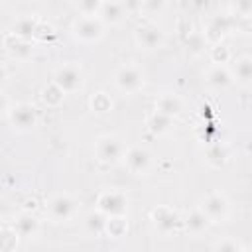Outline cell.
Instances as JSON below:
<instances>
[{
	"label": "cell",
	"instance_id": "cell-1",
	"mask_svg": "<svg viewBox=\"0 0 252 252\" xmlns=\"http://www.w3.org/2000/svg\"><path fill=\"white\" fill-rule=\"evenodd\" d=\"M71 33L81 43H94L104 35V24L98 16H77L71 24Z\"/></svg>",
	"mask_w": 252,
	"mask_h": 252
},
{
	"label": "cell",
	"instance_id": "cell-2",
	"mask_svg": "<svg viewBox=\"0 0 252 252\" xmlns=\"http://www.w3.org/2000/svg\"><path fill=\"white\" fill-rule=\"evenodd\" d=\"M126 144L118 134H102L94 142V156L102 163H116L126 154Z\"/></svg>",
	"mask_w": 252,
	"mask_h": 252
},
{
	"label": "cell",
	"instance_id": "cell-3",
	"mask_svg": "<svg viewBox=\"0 0 252 252\" xmlns=\"http://www.w3.org/2000/svg\"><path fill=\"white\" fill-rule=\"evenodd\" d=\"M51 81H53L65 94H69V93L79 91V89L85 85V73H83V67H81L79 63L69 61V63H63L61 67L55 69Z\"/></svg>",
	"mask_w": 252,
	"mask_h": 252
},
{
	"label": "cell",
	"instance_id": "cell-4",
	"mask_svg": "<svg viewBox=\"0 0 252 252\" xmlns=\"http://www.w3.org/2000/svg\"><path fill=\"white\" fill-rule=\"evenodd\" d=\"M199 209L205 213V217L211 220V224L213 222H224L228 219V215H230V203H228L226 195L220 193V191L207 193L201 199Z\"/></svg>",
	"mask_w": 252,
	"mask_h": 252
},
{
	"label": "cell",
	"instance_id": "cell-5",
	"mask_svg": "<svg viewBox=\"0 0 252 252\" xmlns=\"http://www.w3.org/2000/svg\"><path fill=\"white\" fill-rule=\"evenodd\" d=\"M114 85L124 94H134L144 87V71L136 63H126L116 69Z\"/></svg>",
	"mask_w": 252,
	"mask_h": 252
},
{
	"label": "cell",
	"instance_id": "cell-6",
	"mask_svg": "<svg viewBox=\"0 0 252 252\" xmlns=\"http://www.w3.org/2000/svg\"><path fill=\"white\" fill-rule=\"evenodd\" d=\"M8 120H10L12 128L18 130V132H32L37 126L39 116H37V110H35L33 104H30V102H18V104L10 106Z\"/></svg>",
	"mask_w": 252,
	"mask_h": 252
},
{
	"label": "cell",
	"instance_id": "cell-7",
	"mask_svg": "<svg viewBox=\"0 0 252 252\" xmlns=\"http://www.w3.org/2000/svg\"><path fill=\"white\" fill-rule=\"evenodd\" d=\"M77 213V201L67 193H57L47 201V217L53 222H67Z\"/></svg>",
	"mask_w": 252,
	"mask_h": 252
},
{
	"label": "cell",
	"instance_id": "cell-8",
	"mask_svg": "<svg viewBox=\"0 0 252 252\" xmlns=\"http://www.w3.org/2000/svg\"><path fill=\"white\" fill-rule=\"evenodd\" d=\"M96 211L104 217H126L128 197L122 191H102L96 197Z\"/></svg>",
	"mask_w": 252,
	"mask_h": 252
},
{
	"label": "cell",
	"instance_id": "cell-9",
	"mask_svg": "<svg viewBox=\"0 0 252 252\" xmlns=\"http://www.w3.org/2000/svg\"><path fill=\"white\" fill-rule=\"evenodd\" d=\"M134 39H136L138 47L140 49H146V51L159 49L163 45V41H165L163 32L156 24H152V22H146V24L138 26L136 32H134Z\"/></svg>",
	"mask_w": 252,
	"mask_h": 252
},
{
	"label": "cell",
	"instance_id": "cell-10",
	"mask_svg": "<svg viewBox=\"0 0 252 252\" xmlns=\"http://www.w3.org/2000/svg\"><path fill=\"white\" fill-rule=\"evenodd\" d=\"M122 159H124L126 167L130 169V173H134V175H144L152 167V154L142 146L128 148Z\"/></svg>",
	"mask_w": 252,
	"mask_h": 252
},
{
	"label": "cell",
	"instance_id": "cell-11",
	"mask_svg": "<svg viewBox=\"0 0 252 252\" xmlns=\"http://www.w3.org/2000/svg\"><path fill=\"white\" fill-rule=\"evenodd\" d=\"M152 220H154L156 228L161 234H171V232H175L183 226V220H181L179 213H175L169 207H156L152 211Z\"/></svg>",
	"mask_w": 252,
	"mask_h": 252
},
{
	"label": "cell",
	"instance_id": "cell-12",
	"mask_svg": "<svg viewBox=\"0 0 252 252\" xmlns=\"http://www.w3.org/2000/svg\"><path fill=\"white\" fill-rule=\"evenodd\" d=\"M205 83L211 91H226L234 81H232V75H230V69L228 67H222V65H213L207 73H205Z\"/></svg>",
	"mask_w": 252,
	"mask_h": 252
},
{
	"label": "cell",
	"instance_id": "cell-13",
	"mask_svg": "<svg viewBox=\"0 0 252 252\" xmlns=\"http://www.w3.org/2000/svg\"><path fill=\"white\" fill-rule=\"evenodd\" d=\"M12 228L16 230L18 236H24V238L35 236L39 232V219L30 211H22L20 215H16Z\"/></svg>",
	"mask_w": 252,
	"mask_h": 252
},
{
	"label": "cell",
	"instance_id": "cell-14",
	"mask_svg": "<svg viewBox=\"0 0 252 252\" xmlns=\"http://www.w3.org/2000/svg\"><path fill=\"white\" fill-rule=\"evenodd\" d=\"M39 24V18L37 16H30V14H24L20 18H16L12 22V28H10V33L20 37V39H26V41H32L33 39V33H35V28Z\"/></svg>",
	"mask_w": 252,
	"mask_h": 252
},
{
	"label": "cell",
	"instance_id": "cell-15",
	"mask_svg": "<svg viewBox=\"0 0 252 252\" xmlns=\"http://www.w3.org/2000/svg\"><path fill=\"white\" fill-rule=\"evenodd\" d=\"M126 12H128V6H126L124 2H114V0H110V2H102V4H100L98 18L102 20L104 26H106V24L114 26V24H120V22L124 20Z\"/></svg>",
	"mask_w": 252,
	"mask_h": 252
},
{
	"label": "cell",
	"instance_id": "cell-16",
	"mask_svg": "<svg viewBox=\"0 0 252 252\" xmlns=\"http://www.w3.org/2000/svg\"><path fill=\"white\" fill-rule=\"evenodd\" d=\"M183 220V228L191 234V236H199V234H203L209 226H211V220L205 217V213L197 207V209H193V211H189V215L185 217V219H181Z\"/></svg>",
	"mask_w": 252,
	"mask_h": 252
},
{
	"label": "cell",
	"instance_id": "cell-17",
	"mask_svg": "<svg viewBox=\"0 0 252 252\" xmlns=\"http://www.w3.org/2000/svg\"><path fill=\"white\" fill-rule=\"evenodd\" d=\"M181 98L173 93H161L158 98H156V112L159 114H165L169 118H175L179 112H181Z\"/></svg>",
	"mask_w": 252,
	"mask_h": 252
},
{
	"label": "cell",
	"instance_id": "cell-18",
	"mask_svg": "<svg viewBox=\"0 0 252 252\" xmlns=\"http://www.w3.org/2000/svg\"><path fill=\"white\" fill-rule=\"evenodd\" d=\"M230 75H232V81H236L242 87H248L250 81H252V57L250 55L236 57Z\"/></svg>",
	"mask_w": 252,
	"mask_h": 252
},
{
	"label": "cell",
	"instance_id": "cell-19",
	"mask_svg": "<svg viewBox=\"0 0 252 252\" xmlns=\"http://www.w3.org/2000/svg\"><path fill=\"white\" fill-rule=\"evenodd\" d=\"M4 45H6L8 53H10L14 59H22V61L28 59V57L32 55V51H33L32 41L20 39V37H16V35H12V33H8V35L4 37Z\"/></svg>",
	"mask_w": 252,
	"mask_h": 252
},
{
	"label": "cell",
	"instance_id": "cell-20",
	"mask_svg": "<svg viewBox=\"0 0 252 252\" xmlns=\"http://www.w3.org/2000/svg\"><path fill=\"white\" fill-rule=\"evenodd\" d=\"M228 28H230V20H228V16H215V18L209 22V26H207L205 39L213 41V45H215V43H220L222 35L228 32Z\"/></svg>",
	"mask_w": 252,
	"mask_h": 252
},
{
	"label": "cell",
	"instance_id": "cell-21",
	"mask_svg": "<svg viewBox=\"0 0 252 252\" xmlns=\"http://www.w3.org/2000/svg\"><path fill=\"white\" fill-rule=\"evenodd\" d=\"M106 220H108V217H104L100 211H93V213H89L87 219H85V230H87L91 236H100V234H104Z\"/></svg>",
	"mask_w": 252,
	"mask_h": 252
},
{
	"label": "cell",
	"instance_id": "cell-22",
	"mask_svg": "<svg viewBox=\"0 0 252 252\" xmlns=\"http://www.w3.org/2000/svg\"><path fill=\"white\" fill-rule=\"evenodd\" d=\"M63 98H65V93L51 81V83H47L45 87H43V91H41V100L47 104V106H51V108H57L61 102H63Z\"/></svg>",
	"mask_w": 252,
	"mask_h": 252
},
{
	"label": "cell",
	"instance_id": "cell-23",
	"mask_svg": "<svg viewBox=\"0 0 252 252\" xmlns=\"http://www.w3.org/2000/svg\"><path fill=\"white\" fill-rule=\"evenodd\" d=\"M171 126H173V118H169V116H165V114H159V112H154V114L150 116V120H148L150 132H154V134H158V136L167 134V132L171 130Z\"/></svg>",
	"mask_w": 252,
	"mask_h": 252
},
{
	"label": "cell",
	"instance_id": "cell-24",
	"mask_svg": "<svg viewBox=\"0 0 252 252\" xmlns=\"http://www.w3.org/2000/svg\"><path fill=\"white\" fill-rule=\"evenodd\" d=\"M89 104H91V110L96 112V114H106V112L112 110V98H110V94H106L104 91L94 93V94L91 96Z\"/></svg>",
	"mask_w": 252,
	"mask_h": 252
},
{
	"label": "cell",
	"instance_id": "cell-25",
	"mask_svg": "<svg viewBox=\"0 0 252 252\" xmlns=\"http://www.w3.org/2000/svg\"><path fill=\"white\" fill-rule=\"evenodd\" d=\"M104 232H108L114 238L124 236L128 232V220H126V217H108Z\"/></svg>",
	"mask_w": 252,
	"mask_h": 252
},
{
	"label": "cell",
	"instance_id": "cell-26",
	"mask_svg": "<svg viewBox=\"0 0 252 252\" xmlns=\"http://www.w3.org/2000/svg\"><path fill=\"white\" fill-rule=\"evenodd\" d=\"M226 159H228V152H226V148H224L222 144H215V146H211V148L207 150V161H209L211 165L220 167V165L226 163Z\"/></svg>",
	"mask_w": 252,
	"mask_h": 252
},
{
	"label": "cell",
	"instance_id": "cell-27",
	"mask_svg": "<svg viewBox=\"0 0 252 252\" xmlns=\"http://www.w3.org/2000/svg\"><path fill=\"white\" fill-rule=\"evenodd\" d=\"M232 59V53H230V49L220 41V43H215L213 47H211V61L215 63V65H222V67H226V63Z\"/></svg>",
	"mask_w": 252,
	"mask_h": 252
},
{
	"label": "cell",
	"instance_id": "cell-28",
	"mask_svg": "<svg viewBox=\"0 0 252 252\" xmlns=\"http://www.w3.org/2000/svg\"><path fill=\"white\" fill-rule=\"evenodd\" d=\"M18 244V234L14 228L0 226V252H14Z\"/></svg>",
	"mask_w": 252,
	"mask_h": 252
},
{
	"label": "cell",
	"instance_id": "cell-29",
	"mask_svg": "<svg viewBox=\"0 0 252 252\" xmlns=\"http://www.w3.org/2000/svg\"><path fill=\"white\" fill-rule=\"evenodd\" d=\"M244 246L238 238H232V236H226V238H220L215 242L213 246V252H242Z\"/></svg>",
	"mask_w": 252,
	"mask_h": 252
},
{
	"label": "cell",
	"instance_id": "cell-30",
	"mask_svg": "<svg viewBox=\"0 0 252 252\" xmlns=\"http://www.w3.org/2000/svg\"><path fill=\"white\" fill-rule=\"evenodd\" d=\"M100 0H79L75 2V8L79 10V16H98Z\"/></svg>",
	"mask_w": 252,
	"mask_h": 252
},
{
	"label": "cell",
	"instance_id": "cell-31",
	"mask_svg": "<svg viewBox=\"0 0 252 252\" xmlns=\"http://www.w3.org/2000/svg\"><path fill=\"white\" fill-rule=\"evenodd\" d=\"M55 35V30H53V26L51 24H47V22H41L39 20V24H37V28H35V33H33V37L35 39H41V41H45V39H51Z\"/></svg>",
	"mask_w": 252,
	"mask_h": 252
},
{
	"label": "cell",
	"instance_id": "cell-32",
	"mask_svg": "<svg viewBox=\"0 0 252 252\" xmlns=\"http://www.w3.org/2000/svg\"><path fill=\"white\" fill-rule=\"evenodd\" d=\"M234 10H236L240 16L246 18V16L252 12V4H250V2H236V4H234Z\"/></svg>",
	"mask_w": 252,
	"mask_h": 252
},
{
	"label": "cell",
	"instance_id": "cell-33",
	"mask_svg": "<svg viewBox=\"0 0 252 252\" xmlns=\"http://www.w3.org/2000/svg\"><path fill=\"white\" fill-rule=\"evenodd\" d=\"M8 110H10V100H8V96L0 91V116L8 114Z\"/></svg>",
	"mask_w": 252,
	"mask_h": 252
},
{
	"label": "cell",
	"instance_id": "cell-34",
	"mask_svg": "<svg viewBox=\"0 0 252 252\" xmlns=\"http://www.w3.org/2000/svg\"><path fill=\"white\" fill-rule=\"evenodd\" d=\"M163 6H165V4H163L161 0H158V2H144V4H142L144 10H161Z\"/></svg>",
	"mask_w": 252,
	"mask_h": 252
},
{
	"label": "cell",
	"instance_id": "cell-35",
	"mask_svg": "<svg viewBox=\"0 0 252 252\" xmlns=\"http://www.w3.org/2000/svg\"><path fill=\"white\" fill-rule=\"evenodd\" d=\"M6 79H8V71H6V67L0 63V85H2Z\"/></svg>",
	"mask_w": 252,
	"mask_h": 252
},
{
	"label": "cell",
	"instance_id": "cell-36",
	"mask_svg": "<svg viewBox=\"0 0 252 252\" xmlns=\"http://www.w3.org/2000/svg\"><path fill=\"white\" fill-rule=\"evenodd\" d=\"M242 252H248V250H246V248H244V250H242Z\"/></svg>",
	"mask_w": 252,
	"mask_h": 252
},
{
	"label": "cell",
	"instance_id": "cell-37",
	"mask_svg": "<svg viewBox=\"0 0 252 252\" xmlns=\"http://www.w3.org/2000/svg\"><path fill=\"white\" fill-rule=\"evenodd\" d=\"M0 226H2V219H0Z\"/></svg>",
	"mask_w": 252,
	"mask_h": 252
}]
</instances>
